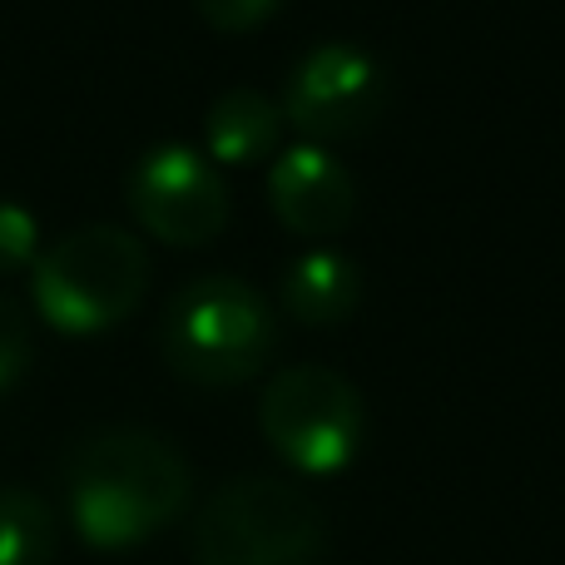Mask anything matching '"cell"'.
<instances>
[{
	"mask_svg": "<svg viewBox=\"0 0 565 565\" xmlns=\"http://www.w3.org/2000/svg\"><path fill=\"white\" fill-rule=\"evenodd\" d=\"M194 471L174 441L139 427L85 437L65 461L70 521L95 551H129L184 516Z\"/></svg>",
	"mask_w": 565,
	"mask_h": 565,
	"instance_id": "obj_1",
	"label": "cell"
},
{
	"mask_svg": "<svg viewBox=\"0 0 565 565\" xmlns=\"http://www.w3.org/2000/svg\"><path fill=\"white\" fill-rule=\"evenodd\" d=\"M159 348L184 382L238 387L268 367L278 348V318L254 282L234 274H204L169 298Z\"/></svg>",
	"mask_w": 565,
	"mask_h": 565,
	"instance_id": "obj_2",
	"label": "cell"
},
{
	"mask_svg": "<svg viewBox=\"0 0 565 565\" xmlns=\"http://www.w3.org/2000/svg\"><path fill=\"white\" fill-rule=\"evenodd\" d=\"M30 288H35L40 318L55 332L95 338L139 308L149 288V254L125 228L85 224L35 258Z\"/></svg>",
	"mask_w": 565,
	"mask_h": 565,
	"instance_id": "obj_3",
	"label": "cell"
},
{
	"mask_svg": "<svg viewBox=\"0 0 565 565\" xmlns=\"http://www.w3.org/2000/svg\"><path fill=\"white\" fill-rule=\"evenodd\" d=\"M328 516L302 487L234 477L194 516V565H322Z\"/></svg>",
	"mask_w": 565,
	"mask_h": 565,
	"instance_id": "obj_4",
	"label": "cell"
},
{
	"mask_svg": "<svg viewBox=\"0 0 565 565\" xmlns=\"http://www.w3.org/2000/svg\"><path fill=\"white\" fill-rule=\"evenodd\" d=\"M264 441L302 477H338L367 441V402L342 372L302 362L282 367L258 397Z\"/></svg>",
	"mask_w": 565,
	"mask_h": 565,
	"instance_id": "obj_5",
	"label": "cell"
},
{
	"mask_svg": "<svg viewBox=\"0 0 565 565\" xmlns=\"http://www.w3.org/2000/svg\"><path fill=\"white\" fill-rule=\"evenodd\" d=\"M392 75L372 50L352 40H322L292 65L282 89V119L302 145H342L358 139L387 115Z\"/></svg>",
	"mask_w": 565,
	"mask_h": 565,
	"instance_id": "obj_6",
	"label": "cell"
},
{
	"mask_svg": "<svg viewBox=\"0 0 565 565\" xmlns=\"http://www.w3.org/2000/svg\"><path fill=\"white\" fill-rule=\"evenodd\" d=\"M129 209L159 244L204 248L228 228V189L189 145H154L129 169Z\"/></svg>",
	"mask_w": 565,
	"mask_h": 565,
	"instance_id": "obj_7",
	"label": "cell"
},
{
	"mask_svg": "<svg viewBox=\"0 0 565 565\" xmlns=\"http://www.w3.org/2000/svg\"><path fill=\"white\" fill-rule=\"evenodd\" d=\"M268 204L298 238H338L358 214V184L328 145H292L268 169Z\"/></svg>",
	"mask_w": 565,
	"mask_h": 565,
	"instance_id": "obj_8",
	"label": "cell"
},
{
	"mask_svg": "<svg viewBox=\"0 0 565 565\" xmlns=\"http://www.w3.org/2000/svg\"><path fill=\"white\" fill-rule=\"evenodd\" d=\"M362 302V268L338 248H312L282 274V312L302 328L348 322Z\"/></svg>",
	"mask_w": 565,
	"mask_h": 565,
	"instance_id": "obj_9",
	"label": "cell"
},
{
	"mask_svg": "<svg viewBox=\"0 0 565 565\" xmlns=\"http://www.w3.org/2000/svg\"><path fill=\"white\" fill-rule=\"evenodd\" d=\"M282 105H274L258 89H228L214 99L204 119V145L218 164H258V159L278 154L282 139Z\"/></svg>",
	"mask_w": 565,
	"mask_h": 565,
	"instance_id": "obj_10",
	"label": "cell"
},
{
	"mask_svg": "<svg viewBox=\"0 0 565 565\" xmlns=\"http://www.w3.org/2000/svg\"><path fill=\"white\" fill-rule=\"evenodd\" d=\"M55 511L25 487H0V565H55Z\"/></svg>",
	"mask_w": 565,
	"mask_h": 565,
	"instance_id": "obj_11",
	"label": "cell"
},
{
	"mask_svg": "<svg viewBox=\"0 0 565 565\" xmlns=\"http://www.w3.org/2000/svg\"><path fill=\"white\" fill-rule=\"evenodd\" d=\"M35 362V328L15 298L0 292V392H10Z\"/></svg>",
	"mask_w": 565,
	"mask_h": 565,
	"instance_id": "obj_12",
	"label": "cell"
},
{
	"mask_svg": "<svg viewBox=\"0 0 565 565\" xmlns=\"http://www.w3.org/2000/svg\"><path fill=\"white\" fill-rule=\"evenodd\" d=\"M40 258V218L15 199H0V278L25 274Z\"/></svg>",
	"mask_w": 565,
	"mask_h": 565,
	"instance_id": "obj_13",
	"label": "cell"
},
{
	"mask_svg": "<svg viewBox=\"0 0 565 565\" xmlns=\"http://www.w3.org/2000/svg\"><path fill=\"white\" fill-rule=\"evenodd\" d=\"M282 6V0H194V10L224 35H244V30H258L268 15Z\"/></svg>",
	"mask_w": 565,
	"mask_h": 565,
	"instance_id": "obj_14",
	"label": "cell"
}]
</instances>
